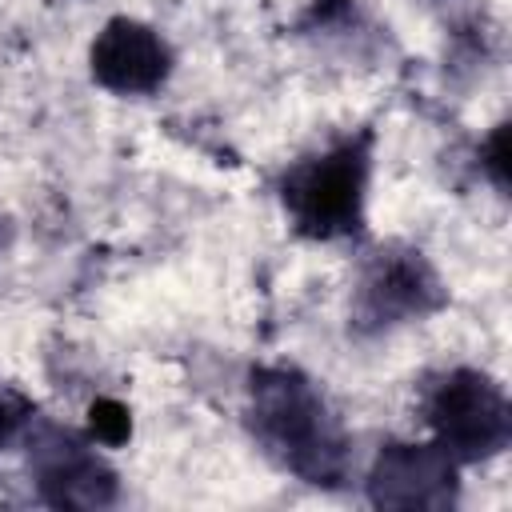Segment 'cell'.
Instances as JSON below:
<instances>
[{
	"instance_id": "obj_1",
	"label": "cell",
	"mask_w": 512,
	"mask_h": 512,
	"mask_svg": "<svg viewBox=\"0 0 512 512\" xmlns=\"http://www.w3.org/2000/svg\"><path fill=\"white\" fill-rule=\"evenodd\" d=\"M252 428L260 444L308 484H336L344 472V432L312 380L292 368L252 376Z\"/></svg>"
},
{
	"instance_id": "obj_2",
	"label": "cell",
	"mask_w": 512,
	"mask_h": 512,
	"mask_svg": "<svg viewBox=\"0 0 512 512\" xmlns=\"http://www.w3.org/2000/svg\"><path fill=\"white\" fill-rule=\"evenodd\" d=\"M368 172H372V136H348L320 156L300 160L284 184L280 200L292 216L296 232L312 240H340L360 232L364 200H368Z\"/></svg>"
},
{
	"instance_id": "obj_3",
	"label": "cell",
	"mask_w": 512,
	"mask_h": 512,
	"mask_svg": "<svg viewBox=\"0 0 512 512\" xmlns=\"http://www.w3.org/2000/svg\"><path fill=\"white\" fill-rule=\"evenodd\" d=\"M428 424L436 432V444L456 464H476L508 448L512 436V412L504 388L472 368H460L444 376L428 400Z\"/></svg>"
},
{
	"instance_id": "obj_4",
	"label": "cell",
	"mask_w": 512,
	"mask_h": 512,
	"mask_svg": "<svg viewBox=\"0 0 512 512\" xmlns=\"http://www.w3.org/2000/svg\"><path fill=\"white\" fill-rule=\"evenodd\" d=\"M88 68L92 80L116 96H152L172 72V48L152 24L116 16L96 32Z\"/></svg>"
},
{
	"instance_id": "obj_5",
	"label": "cell",
	"mask_w": 512,
	"mask_h": 512,
	"mask_svg": "<svg viewBox=\"0 0 512 512\" xmlns=\"http://www.w3.org/2000/svg\"><path fill=\"white\" fill-rule=\"evenodd\" d=\"M440 304V280L420 252H380L360 280L356 320L368 328H392L416 320Z\"/></svg>"
},
{
	"instance_id": "obj_6",
	"label": "cell",
	"mask_w": 512,
	"mask_h": 512,
	"mask_svg": "<svg viewBox=\"0 0 512 512\" xmlns=\"http://www.w3.org/2000/svg\"><path fill=\"white\" fill-rule=\"evenodd\" d=\"M456 460L440 444H388L372 468V500L388 508H444L452 504Z\"/></svg>"
},
{
	"instance_id": "obj_7",
	"label": "cell",
	"mask_w": 512,
	"mask_h": 512,
	"mask_svg": "<svg viewBox=\"0 0 512 512\" xmlns=\"http://www.w3.org/2000/svg\"><path fill=\"white\" fill-rule=\"evenodd\" d=\"M48 452L40 456L36 472H40V484H44V496L52 504H80V508H92V504H104L112 500V472L100 464V456L72 440V436H56L52 444H44Z\"/></svg>"
},
{
	"instance_id": "obj_8",
	"label": "cell",
	"mask_w": 512,
	"mask_h": 512,
	"mask_svg": "<svg viewBox=\"0 0 512 512\" xmlns=\"http://www.w3.org/2000/svg\"><path fill=\"white\" fill-rule=\"evenodd\" d=\"M88 428H92V440H100V444H108V448H120V444H128V436H132V412H128L120 400L100 396V400L88 408Z\"/></svg>"
},
{
	"instance_id": "obj_9",
	"label": "cell",
	"mask_w": 512,
	"mask_h": 512,
	"mask_svg": "<svg viewBox=\"0 0 512 512\" xmlns=\"http://www.w3.org/2000/svg\"><path fill=\"white\" fill-rule=\"evenodd\" d=\"M484 152H488V172H492V180H496V188H504L508 184V176H504V168H508V124H500L492 136H488V144H484Z\"/></svg>"
}]
</instances>
